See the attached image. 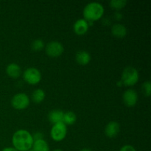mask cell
I'll return each mask as SVG.
<instances>
[{
    "mask_svg": "<svg viewBox=\"0 0 151 151\" xmlns=\"http://www.w3.org/2000/svg\"><path fill=\"white\" fill-rule=\"evenodd\" d=\"M33 142L32 136L26 130H18L12 137L13 147L18 151H28L32 149Z\"/></svg>",
    "mask_w": 151,
    "mask_h": 151,
    "instance_id": "cell-1",
    "label": "cell"
},
{
    "mask_svg": "<svg viewBox=\"0 0 151 151\" xmlns=\"http://www.w3.org/2000/svg\"><path fill=\"white\" fill-rule=\"evenodd\" d=\"M104 13V7L100 3L94 1L86 4L83 9V16L87 22H94L100 19Z\"/></svg>",
    "mask_w": 151,
    "mask_h": 151,
    "instance_id": "cell-2",
    "label": "cell"
},
{
    "mask_svg": "<svg viewBox=\"0 0 151 151\" xmlns=\"http://www.w3.org/2000/svg\"><path fill=\"white\" fill-rule=\"evenodd\" d=\"M139 75L136 68L133 66H128L123 70L122 73L121 81L127 86H132L138 82Z\"/></svg>",
    "mask_w": 151,
    "mask_h": 151,
    "instance_id": "cell-3",
    "label": "cell"
},
{
    "mask_svg": "<svg viewBox=\"0 0 151 151\" xmlns=\"http://www.w3.org/2000/svg\"><path fill=\"white\" fill-rule=\"evenodd\" d=\"M23 78L27 83L35 85L41 80V72L36 68L29 67L24 72Z\"/></svg>",
    "mask_w": 151,
    "mask_h": 151,
    "instance_id": "cell-4",
    "label": "cell"
},
{
    "mask_svg": "<svg viewBox=\"0 0 151 151\" xmlns=\"http://www.w3.org/2000/svg\"><path fill=\"white\" fill-rule=\"evenodd\" d=\"M67 128L63 122H58L53 125L50 131L52 139L56 142H60L66 137Z\"/></svg>",
    "mask_w": 151,
    "mask_h": 151,
    "instance_id": "cell-5",
    "label": "cell"
},
{
    "mask_svg": "<svg viewBox=\"0 0 151 151\" xmlns=\"http://www.w3.org/2000/svg\"><path fill=\"white\" fill-rule=\"evenodd\" d=\"M29 104V98L25 93H18L13 96L11 100L12 106L18 110L26 109Z\"/></svg>",
    "mask_w": 151,
    "mask_h": 151,
    "instance_id": "cell-6",
    "label": "cell"
},
{
    "mask_svg": "<svg viewBox=\"0 0 151 151\" xmlns=\"http://www.w3.org/2000/svg\"><path fill=\"white\" fill-rule=\"evenodd\" d=\"M64 47L59 41H52L46 45V53L50 57H58L63 52Z\"/></svg>",
    "mask_w": 151,
    "mask_h": 151,
    "instance_id": "cell-7",
    "label": "cell"
},
{
    "mask_svg": "<svg viewBox=\"0 0 151 151\" xmlns=\"http://www.w3.org/2000/svg\"><path fill=\"white\" fill-rule=\"evenodd\" d=\"M124 103L128 107H133L135 106L138 100V94L134 89H127L122 95Z\"/></svg>",
    "mask_w": 151,
    "mask_h": 151,
    "instance_id": "cell-8",
    "label": "cell"
},
{
    "mask_svg": "<svg viewBox=\"0 0 151 151\" xmlns=\"http://www.w3.org/2000/svg\"><path fill=\"white\" fill-rule=\"evenodd\" d=\"M88 23L84 19H80L75 22L73 25V29L78 35H83L88 31Z\"/></svg>",
    "mask_w": 151,
    "mask_h": 151,
    "instance_id": "cell-9",
    "label": "cell"
},
{
    "mask_svg": "<svg viewBox=\"0 0 151 151\" xmlns=\"http://www.w3.org/2000/svg\"><path fill=\"white\" fill-rule=\"evenodd\" d=\"M119 129H120L119 124L114 121H112L106 125V128H105V134L109 138H114L118 135Z\"/></svg>",
    "mask_w": 151,
    "mask_h": 151,
    "instance_id": "cell-10",
    "label": "cell"
},
{
    "mask_svg": "<svg viewBox=\"0 0 151 151\" xmlns=\"http://www.w3.org/2000/svg\"><path fill=\"white\" fill-rule=\"evenodd\" d=\"M63 114H64V113H63V111L59 110V109L51 111L48 114L49 121L53 125L58 123V122H63Z\"/></svg>",
    "mask_w": 151,
    "mask_h": 151,
    "instance_id": "cell-11",
    "label": "cell"
},
{
    "mask_svg": "<svg viewBox=\"0 0 151 151\" xmlns=\"http://www.w3.org/2000/svg\"><path fill=\"white\" fill-rule=\"evenodd\" d=\"M6 72L10 78H18L22 74V69L17 63H12L7 65L6 68Z\"/></svg>",
    "mask_w": 151,
    "mask_h": 151,
    "instance_id": "cell-12",
    "label": "cell"
},
{
    "mask_svg": "<svg viewBox=\"0 0 151 151\" xmlns=\"http://www.w3.org/2000/svg\"><path fill=\"white\" fill-rule=\"evenodd\" d=\"M111 33L116 38H124L127 34V28L122 24H114L111 27Z\"/></svg>",
    "mask_w": 151,
    "mask_h": 151,
    "instance_id": "cell-13",
    "label": "cell"
},
{
    "mask_svg": "<svg viewBox=\"0 0 151 151\" xmlns=\"http://www.w3.org/2000/svg\"><path fill=\"white\" fill-rule=\"evenodd\" d=\"M75 59H76V61L79 64L85 66V65L88 64L90 62V60H91V55H90V54L88 52L84 51V50H81V51H78L76 53Z\"/></svg>",
    "mask_w": 151,
    "mask_h": 151,
    "instance_id": "cell-14",
    "label": "cell"
},
{
    "mask_svg": "<svg viewBox=\"0 0 151 151\" xmlns=\"http://www.w3.org/2000/svg\"><path fill=\"white\" fill-rule=\"evenodd\" d=\"M32 150L33 151H50V147L48 143L43 139L33 142Z\"/></svg>",
    "mask_w": 151,
    "mask_h": 151,
    "instance_id": "cell-15",
    "label": "cell"
},
{
    "mask_svg": "<svg viewBox=\"0 0 151 151\" xmlns=\"http://www.w3.org/2000/svg\"><path fill=\"white\" fill-rule=\"evenodd\" d=\"M45 96L46 94L44 90L41 89V88H38V89H35V91H33L31 97H32V101L35 102V103H39L44 100Z\"/></svg>",
    "mask_w": 151,
    "mask_h": 151,
    "instance_id": "cell-16",
    "label": "cell"
},
{
    "mask_svg": "<svg viewBox=\"0 0 151 151\" xmlns=\"http://www.w3.org/2000/svg\"><path fill=\"white\" fill-rule=\"evenodd\" d=\"M76 114L72 111H67L66 112V113H64V114H63V122L66 125H73V124L76 122Z\"/></svg>",
    "mask_w": 151,
    "mask_h": 151,
    "instance_id": "cell-17",
    "label": "cell"
},
{
    "mask_svg": "<svg viewBox=\"0 0 151 151\" xmlns=\"http://www.w3.org/2000/svg\"><path fill=\"white\" fill-rule=\"evenodd\" d=\"M126 0H111L109 2L111 7L115 10H120V9L123 8L126 5Z\"/></svg>",
    "mask_w": 151,
    "mask_h": 151,
    "instance_id": "cell-18",
    "label": "cell"
},
{
    "mask_svg": "<svg viewBox=\"0 0 151 151\" xmlns=\"http://www.w3.org/2000/svg\"><path fill=\"white\" fill-rule=\"evenodd\" d=\"M31 47H32V50H34V51H39V50H43L44 47V41L41 39H39V38L35 39V41H32Z\"/></svg>",
    "mask_w": 151,
    "mask_h": 151,
    "instance_id": "cell-19",
    "label": "cell"
},
{
    "mask_svg": "<svg viewBox=\"0 0 151 151\" xmlns=\"http://www.w3.org/2000/svg\"><path fill=\"white\" fill-rule=\"evenodd\" d=\"M142 91L147 97H150L151 92V84L150 81H146L142 85Z\"/></svg>",
    "mask_w": 151,
    "mask_h": 151,
    "instance_id": "cell-20",
    "label": "cell"
},
{
    "mask_svg": "<svg viewBox=\"0 0 151 151\" xmlns=\"http://www.w3.org/2000/svg\"><path fill=\"white\" fill-rule=\"evenodd\" d=\"M32 136V139H33V141H35V140H38V139H43V138H44V135H43L42 133L41 132H36Z\"/></svg>",
    "mask_w": 151,
    "mask_h": 151,
    "instance_id": "cell-21",
    "label": "cell"
},
{
    "mask_svg": "<svg viewBox=\"0 0 151 151\" xmlns=\"http://www.w3.org/2000/svg\"><path fill=\"white\" fill-rule=\"evenodd\" d=\"M119 151H137L136 149L133 147L132 145H126L123 146L121 147Z\"/></svg>",
    "mask_w": 151,
    "mask_h": 151,
    "instance_id": "cell-22",
    "label": "cell"
},
{
    "mask_svg": "<svg viewBox=\"0 0 151 151\" xmlns=\"http://www.w3.org/2000/svg\"><path fill=\"white\" fill-rule=\"evenodd\" d=\"M114 16H115V19H118V20L122 19V15L120 13H119V12H116V13L114 14Z\"/></svg>",
    "mask_w": 151,
    "mask_h": 151,
    "instance_id": "cell-23",
    "label": "cell"
},
{
    "mask_svg": "<svg viewBox=\"0 0 151 151\" xmlns=\"http://www.w3.org/2000/svg\"><path fill=\"white\" fill-rule=\"evenodd\" d=\"M1 151H18L16 149H15L14 147H5V148L3 149Z\"/></svg>",
    "mask_w": 151,
    "mask_h": 151,
    "instance_id": "cell-24",
    "label": "cell"
},
{
    "mask_svg": "<svg viewBox=\"0 0 151 151\" xmlns=\"http://www.w3.org/2000/svg\"><path fill=\"white\" fill-rule=\"evenodd\" d=\"M80 151H92L91 149H88V148H83L82 150H81Z\"/></svg>",
    "mask_w": 151,
    "mask_h": 151,
    "instance_id": "cell-25",
    "label": "cell"
},
{
    "mask_svg": "<svg viewBox=\"0 0 151 151\" xmlns=\"http://www.w3.org/2000/svg\"><path fill=\"white\" fill-rule=\"evenodd\" d=\"M122 84H123V83H122V81H119V82L117 83V86H122Z\"/></svg>",
    "mask_w": 151,
    "mask_h": 151,
    "instance_id": "cell-26",
    "label": "cell"
},
{
    "mask_svg": "<svg viewBox=\"0 0 151 151\" xmlns=\"http://www.w3.org/2000/svg\"><path fill=\"white\" fill-rule=\"evenodd\" d=\"M52 151H63V150H62L61 149H55V150Z\"/></svg>",
    "mask_w": 151,
    "mask_h": 151,
    "instance_id": "cell-27",
    "label": "cell"
},
{
    "mask_svg": "<svg viewBox=\"0 0 151 151\" xmlns=\"http://www.w3.org/2000/svg\"><path fill=\"white\" fill-rule=\"evenodd\" d=\"M28 151H33V150H32V149H30V150H28Z\"/></svg>",
    "mask_w": 151,
    "mask_h": 151,
    "instance_id": "cell-28",
    "label": "cell"
}]
</instances>
